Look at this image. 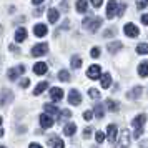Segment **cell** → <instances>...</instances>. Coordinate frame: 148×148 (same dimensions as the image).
<instances>
[{
    "label": "cell",
    "mask_w": 148,
    "mask_h": 148,
    "mask_svg": "<svg viewBox=\"0 0 148 148\" xmlns=\"http://www.w3.org/2000/svg\"><path fill=\"white\" fill-rule=\"evenodd\" d=\"M147 123V115L145 113H140L138 116H135L133 120H132V125L135 128V133H133V138H140L141 133H143V125Z\"/></svg>",
    "instance_id": "cell-1"
},
{
    "label": "cell",
    "mask_w": 148,
    "mask_h": 148,
    "mask_svg": "<svg viewBox=\"0 0 148 148\" xmlns=\"http://www.w3.org/2000/svg\"><path fill=\"white\" fill-rule=\"evenodd\" d=\"M101 18L100 17H88V18H85V20H83V23H82V25H83V27L87 28V30H90V32H97V30H98V27H100L101 25Z\"/></svg>",
    "instance_id": "cell-2"
},
{
    "label": "cell",
    "mask_w": 148,
    "mask_h": 148,
    "mask_svg": "<svg viewBox=\"0 0 148 148\" xmlns=\"http://www.w3.org/2000/svg\"><path fill=\"white\" fill-rule=\"evenodd\" d=\"M12 101H14V92L12 90H8V88L0 90V107H7Z\"/></svg>",
    "instance_id": "cell-3"
},
{
    "label": "cell",
    "mask_w": 148,
    "mask_h": 148,
    "mask_svg": "<svg viewBox=\"0 0 148 148\" xmlns=\"http://www.w3.org/2000/svg\"><path fill=\"white\" fill-rule=\"evenodd\" d=\"M130 143H132V135H130V132H128V130H121L120 140H118L116 148H128Z\"/></svg>",
    "instance_id": "cell-4"
},
{
    "label": "cell",
    "mask_w": 148,
    "mask_h": 148,
    "mask_svg": "<svg viewBox=\"0 0 148 148\" xmlns=\"http://www.w3.org/2000/svg\"><path fill=\"white\" fill-rule=\"evenodd\" d=\"M22 73H25V65H17V67L14 68H10L7 72V77H8V80H17L18 77H20Z\"/></svg>",
    "instance_id": "cell-5"
},
{
    "label": "cell",
    "mask_w": 148,
    "mask_h": 148,
    "mask_svg": "<svg viewBox=\"0 0 148 148\" xmlns=\"http://www.w3.org/2000/svg\"><path fill=\"white\" fill-rule=\"evenodd\" d=\"M118 5H120V3H118L116 0H108L107 12H105V14H107V18H108V20H112V18L115 17V15H116V10H118Z\"/></svg>",
    "instance_id": "cell-6"
},
{
    "label": "cell",
    "mask_w": 148,
    "mask_h": 148,
    "mask_svg": "<svg viewBox=\"0 0 148 148\" xmlns=\"http://www.w3.org/2000/svg\"><path fill=\"white\" fill-rule=\"evenodd\" d=\"M48 53V45L47 43H38L32 48V55L34 57H43V55Z\"/></svg>",
    "instance_id": "cell-7"
},
{
    "label": "cell",
    "mask_w": 148,
    "mask_h": 148,
    "mask_svg": "<svg viewBox=\"0 0 148 148\" xmlns=\"http://www.w3.org/2000/svg\"><path fill=\"white\" fill-rule=\"evenodd\" d=\"M123 32H125V35L127 37H138V34H140V30H138V27L135 25V23H127L125 27H123Z\"/></svg>",
    "instance_id": "cell-8"
},
{
    "label": "cell",
    "mask_w": 148,
    "mask_h": 148,
    "mask_svg": "<svg viewBox=\"0 0 148 148\" xmlns=\"http://www.w3.org/2000/svg\"><path fill=\"white\" fill-rule=\"evenodd\" d=\"M53 116L52 115H48V113H43L40 115V127L42 128H52L53 127Z\"/></svg>",
    "instance_id": "cell-9"
},
{
    "label": "cell",
    "mask_w": 148,
    "mask_h": 148,
    "mask_svg": "<svg viewBox=\"0 0 148 148\" xmlns=\"http://www.w3.org/2000/svg\"><path fill=\"white\" fill-rule=\"evenodd\" d=\"M68 101H70V105H80L82 103V95L78 90H70V93H68Z\"/></svg>",
    "instance_id": "cell-10"
},
{
    "label": "cell",
    "mask_w": 148,
    "mask_h": 148,
    "mask_svg": "<svg viewBox=\"0 0 148 148\" xmlns=\"http://www.w3.org/2000/svg\"><path fill=\"white\" fill-rule=\"evenodd\" d=\"M87 77H88V78H92V80L100 78V77H101V73H100V65H92V67L87 70Z\"/></svg>",
    "instance_id": "cell-11"
},
{
    "label": "cell",
    "mask_w": 148,
    "mask_h": 148,
    "mask_svg": "<svg viewBox=\"0 0 148 148\" xmlns=\"http://www.w3.org/2000/svg\"><path fill=\"white\" fill-rule=\"evenodd\" d=\"M116 133H118L116 125H108V128H107V138H108L110 143H115V140H116Z\"/></svg>",
    "instance_id": "cell-12"
},
{
    "label": "cell",
    "mask_w": 148,
    "mask_h": 148,
    "mask_svg": "<svg viewBox=\"0 0 148 148\" xmlns=\"http://www.w3.org/2000/svg\"><path fill=\"white\" fill-rule=\"evenodd\" d=\"M48 70V65L47 63H43V62H37L34 65V73L35 75H45Z\"/></svg>",
    "instance_id": "cell-13"
},
{
    "label": "cell",
    "mask_w": 148,
    "mask_h": 148,
    "mask_svg": "<svg viewBox=\"0 0 148 148\" xmlns=\"http://www.w3.org/2000/svg\"><path fill=\"white\" fill-rule=\"evenodd\" d=\"M27 40V28L25 27H18L17 28V32H15V42H18V43H22V42Z\"/></svg>",
    "instance_id": "cell-14"
},
{
    "label": "cell",
    "mask_w": 148,
    "mask_h": 148,
    "mask_svg": "<svg viewBox=\"0 0 148 148\" xmlns=\"http://www.w3.org/2000/svg\"><path fill=\"white\" fill-rule=\"evenodd\" d=\"M50 97H52V100L53 101H60L62 98H63V90L58 88V87L50 88Z\"/></svg>",
    "instance_id": "cell-15"
},
{
    "label": "cell",
    "mask_w": 148,
    "mask_h": 148,
    "mask_svg": "<svg viewBox=\"0 0 148 148\" xmlns=\"http://www.w3.org/2000/svg\"><path fill=\"white\" fill-rule=\"evenodd\" d=\"M47 17H48V22L50 23H57L58 22V18H60V12L57 10V8H48V14H47Z\"/></svg>",
    "instance_id": "cell-16"
},
{
    "label": "cell",
    "mask_w": 148,
    "mask_h": 148,
    "mask_svg": "<svg viewBox=\"0 0 148 148\" xmlns=\"http://www.w3.org/2000/svg\"><path fill=\"white\" fill-rule=\"evenodd\" d=\"M47 32H48V28H47L45 23H37V25L34 27V34L37 35V37H45Z\"/></svg>",
    "instance_id": "cell-17"
},
{
    "label": "cell",
    "mask_w": 148,
    "mask_h": 148,
    "mask_svg": "<svg viewBox=\"0 0 148 148\" xmlns=\"http://www.w3.org/2000/svg\"><path fill=\"white\" fill-rule=\"evenodd\" d=\"M141 92H143V88L141 87H135V88H132V90L128 92L127 97L130 98V100H138V98L141 97Z\"/></svg>",
    "instance_id": "cell-18"
},
{
    "label": "cell",
    "mask_w": 148,
    "mask_h": 148,
    "mask_svg": "<svg viewBox=\"0 0 148 148\" xmlns=\"http://www.w3.org/2000/svg\"><path fill=\"white\" fill-rule=\"evenodd\" d=\"M93 113H95V116H97L98 120H101V118H103V115H105V105L97 103V105L93 107Z\"/></svg>",
    "instance_id": "cell-19"
},
{
    "label": "cell",
    "mask_w": 148,
    "mask_h": 148,
    "mask_svg": "<svg viewBox=\"0 0 148 148\" xmlns=\"http://www.w3.org/2000/svg\"><path fill=\"white\" fill-rule=\"evenodd\" d=\"M138 75H140L141 78L148 77V62H141L140 65H138Z\"/></svg>",
    "instance_id": "cell-20"
},
{
    "label": "cell",
    "mask_w": 148,
    "mask_h": 148,
    "mask_svg": "<svg viewBox=\"0 0 148 148\" xmlns=\"http://www.w3.org/2000/svg\"><path fill=\"white\" fill-rule=\"evenodd\" d=\"M121 48V43H120V40H116V42H112V43H108L107 45V50L110 52V53H116L118 50Z\"/></svg>",
    "instance_id": "cell-21"
},
{
    "label": "cell",
    "mask_w": 148,
    "mask_h": 148,
    "mask_svg": "<svg viewBox=\"0 0 148 148\" xmlns=\"http://www.w3.org/2000/svg\"><path fill=\"white\" fill-rule=\"evenodd\" d=\"M101 87L103 88H110L112 87V75L110 73H103L101 75Z\"/></svg>",
    "instance_id": "cell-22"
},
{
    "label": "cell",
    "mask_w": 148,
    "mask_h": 148,
    "mask_svg": "<svg viewBox=\"0 0 148 148\" xmlns=\"http://www.w3.org/2000/svg\"><path fill=\"white\" fill-rule=\"evenodd\" d=\"M105 107H107V110H110V112H118L120 103H118V101H115V100H107Z\"/></svg>",
    "instance_id": "cell-23"
},
{
    "label": "cell",
    "mask_w": 148,
    "mask_h": 148,
    "mask_svg": "<svg viewBox=\"0 0 148 148\" xmlns=\"http://www.w3.org/2000/svg\"><path fill=\"white\" fill-rule=\"evenodd\" d=\"M43 108H45V112H47L48 115H52V116L58 113V107H55L53 103H45V105H43Z\"/></svg>",
    "instance_id": "cell-24"
},
{
    "label": "cell",
    "mask_w": 148,
    "mask_h": 148,
    "mask_svg": "<svg viewBox=\"0 0 148 148\" xmlns=\"http://www.w3.org/2000/svg\"><path fill=\"white\" fill-rule=\"evenodd\" d=\"M75 132H77V125H75V123H68V125H65V128H63V133L67 135V136H72Z\"/></svg>",
    "instance_id": "cell-25"
},
{
    "label": "cell",
    "mask_w": 148,
    "mask_h": 148,
    "mask_svg": "<svg viewBox=\"0 0 148 148\" xmlns=\"http://www.w3.org/2000/svg\"><path fill=\"white\" fill-rule=\"evenodd\" d=\"M48 88V83L47 82H42V83H38L37 87H35V90H34V95H42L45 90Z\"/></svg>",
    "instance_id": "cell-26"
},
{
    "label": "cell",
    "mask_w": 148,
    "mask_h": 148,
    "mask_svg": "<svg viewBox=\"0 0 148 148\" xmlns=\"http://www.w3.org/2000/svg\"><path fill=\"white\" fill-rule=\"evenodd\" d=\"M77 12L78 14H85L87 12V0H77Z\"/></svg>",
    "instance_id": "cell-27"
},
{
    "label": "cell",
    "mask_w": 148,
    "mask_h": 148,
    "mask_svg": "<svg viewBox=\"0 0 148 148\" xmlns=\"http://www.w3.org/2000/svg\"><path fill=\"white\" fill-rule=\"evenodd\" d=\"M136 53L138 55H148V45L147 43H140L136 47Z\"/></svg>",
    "instance_id": "cell-28"
},
{
    "label": "cell",
    "mask_w": 148,
    "mask_h": 148,
    "mask_svg": "<svg viewBox=\"0 0 148 148\" xmlns=\"http://www.w3.org/2000/svg\"><path fill=\"white\" fill-rule=\"evenodd\" d=\"M72 67L73 68L82 67V57H78V55H73V57H72Z\"/></svg>",
    "instance_id": "cell-29"
},
{
    "label": "cell",
    "mask_w": 148,
    "mask_h": 148,
    "mask_svg": "<svg viewBox=\"0 0 148 148\" xmlns=\"http://www.w3.org/2000/svg\"><path fill=\"white\" fill-rule=\"evenodd\" d=\"M58 78H60V82H70V73L67 70H60L58 72Z\"/></svg>",
    "instance_id": "cell-30"
},
{
    "label": "cell",
    "mask_w": 148,
    "mask_h": 148,
    "mask_svg": "<svg viewBox=\"0 0 148 148\" xmlns=\"http://www.w3.org/2000/svg\"><path fill=\"white\" fill-rule=\"evenodd\" d=\"M50 145H52V148H63L65 147L63 141H62L60 138H53V140H50Z\"/></svg>",
    "instance_id": "cell-31"
},
{
    "label": "cell",
    "mask_w": 148,
    "mask_h": 148,
    "mask_svg": "<svg viewBox=\"0 0 148 148\" xmlns=\"http://www.w3.org/2000/svg\"><path fill=\"white\" fill-rule=\"evenodd\" d=\"M88 95H90V98H93V100H98V98H100V92H98L97 88H90V90H88Z\"/></svg>",
    "instance_id": "cell-32"
},
{
    "label": "cell",
    "mask_w": 148,
    "mask_h": 148,
    "mask_svg": "<svg viewBox=\"0 0 148 148\" xmlns=\"http://www.w3.org/2000/svg\"><path fill=\"white\" fill-rule=\"evenodd\" d=\"M115 34H116V28H107V30L103 32V37H105V38H112Z\"/></svg>",
    "instance_id": "cell-33"
},
{
    "label": "cell",
    "mask_w": 148,
    "mask_h": 148,
    "mask_svg": "<svg viewBox=\"0 0 148 148\" xmlns=\"http://www.w3.org/2000/svg\"><path fill=\"white\" fill-rule=\"evenodd\" d=\"M72 116V112L70 110H62L60 112V120L63 121V120H67V118H70Z\"/></svg>",
    "instance_id": "cell-34"
},
{
    "label": "cell",
    "mask_w": 148,
    "mask_h": 148,
    "mask_svg": "<svg viewBox=\"0 0 148 148\" xmlns=\"http://www.w3.org/2000/svg\"><path fill=\"white\" fill-rule=\"evenodd\" d=\"M147 5H148V0H136V8L138 10H143Z\"/></svg>",
    "instance_id": "cell-35"
},
{
    "label": "cell",
    "mask_w": 148,
    "mask_h": 148,
    "mask_svg": "<svg viewBox=\"0 0 148 148\" xmlns=\"http://www.w3.org/2000/svg\"><path fill=\"white\" fill-rule=\"evenodd\" d=\"M90 55H92L93 58H98V57H100V48L93 47V48H92V52H90Z\"/></svg>",
    "instance_id": "cell-36"
},
{
    "label": "cell",
    "mask_w": 148,
    "mask_h": 148,
    "mask_svg": "<svg viewBox=\"0 0 148 148\" xmlns=\"http://www.w3.org/2000/svg\"><path fill=\"white\" fill-rule=\"evenodd\" d=\"M60 8L63 10V12H68V8H70V5H68V0H62Z\"/></svg>",
    "instance_id": "cell-37"
},
{
    "label": "cell",
    "mask_w": 148,
    "mask_h": 148,
    "mask_svg": "<svg viewBox=\"0 0 148 148\" xmlns=\"http://www.w3.org/2000/svg\"><path fill=\"white\" fill-rule=\"evenodd\" d=\"M125 10H127V5H125V3H121V5H118V10H116V15H118V17H121Z\"/></svg>",
    "instance_id": "cell-38"
},
{
    "label": "cell",
    "mask_w": 148,
    "mask_h": 148,
    "mask_svg": "<svg viewBox=\"0 0 148 148\" xmlns=\"http://www.w3.org/2000/svg\"><path fill=\"white\" fill-rule=\"evenodd\" d=\"M95 138H97V141H98V143H101V141L105 140V133H103V132H97Z\"/></svg>",
    "instance_id": "cell-39"
},
{
    "label": "cell",
    "mask_w": 148,
    "mask_h": 148,
    "mask_svg": "<svg viewBox=\"0 0 148 148\" xmlns=\"http://www.w3.org/2000/svg\"><path fill=\"white\" fill-rule=\"evenodd\" d=\"M28 85H30V80H28V78H22L20 88H28Z\"/></svg>",
    "instance_id": "cell-40"
},
{
    "label": "cell",
    "mask_w": 148,
    "mask_h": 148,
    "mask_svg": "<svg viewBox=\"0 0 148 148\" xmlns=\"http://www.w3.org/2000/svg\"><path fill=\"white\" fill-rule=\"evenodd\" d=\"M83 118L90 121L92 118H93V112H85V113H83Z\"/></svg>",
    "instance_id": "cell-41"
},
{
    "label": "cell",
    "mask_w": 148,
    "mask_h": 148,
    "mask_svg": "<svg viewBox=\"0 0 148 148\" xmlns=\"http://www.w3.org/2000/svg\"><path fill=\"white\" fill-rule=\"evenodd\" d=\"M90 2H92V5H93L95 8H98L101 5V2H103V0H90Z\"/></svg>",
    "instance_id": "cell-42"
},
{
    "label": "cell",
    "mask_w": 148,
    "mask_h": 148,
    "mask_svg": "<svg viewBox=\"0 0 148 148\" xmlns=\"http://www.w3.org/2000/svg\"><path fill=\"white\" fill-rule=\"evenodd\" d=\"M90 135H92V128H85L83 130V136L85 138H90Z\"/></svg>",
    "instance_id": "cell-43"
},
{
    "label": "cell",
    "mask_w": 148,
    "mask_h": 148,
    "mask_svg": "<svg viewBox=\"0 0 148 148\" xmlns=\"http://www.w3.org/2000/svg\"><path fill=\"white\" fill-rule=\"evenodd\" d=\"M10 52H15V53H18V52H20V50H18V47H15V45H10Z\"/></svg>",
    "instance_id": "cell-44"
},
{
    "label": "cell",
    "mask_w": 148,
    "mask_h": 148,
    "mask_svg": "<svg viewBox=\"0 0 148 148\" xmlns=\"http://www.w3.org/2000/svg\"><path fill=\"white\" fill-rule=\"evenodd\" d=\"M141 23L148 25V15H141Z\"/></svg>",
    "instance_id": "cell-45"
},
{
    "label": "cell",
    "mask_w": 148,
    "mask_h": 148,
    "mask_svg": "<svg viewBox=\"0 0 148 148\" xmlns=\"http://www.w3.org/2000/svg\"><path fill=\"white\" fill-rule=\"evenodd\" d=\"M42 12H43V7H40V8H37V10H35V12H34V15H35V17H38V15H40Z\"/></svg>",
    "instance_id": "cell-46"
},
{
    "label": "cell",
    "mask_w": 148,
    "mask_h": 148,
    "mask_svg": "<svg viewBox=\"0 0 148 148\" xmlns=\"http://www.w3.org/2000/svg\"><path fill=\"white\" fill-rule=\"evenodd\" d=\"M28 148H42V147L38 145V143H30V145H28Z\"/></svg>",
    "instance_id": "cell-47"
},
{
    "label": "cell",
    "mask_w": 148,
    "mask_h": 148,
    "mask_svg": "<svg viewBox=\"0 0 148 148\" xmlns=\"http://www.w3.org/2000/svg\"><path fill=\"white\" fill-rule=\"evenodd\" d=\"M32 3H34V5H42L43 0H32Z\"/></svg>",
    "instance_id": "cell-48"
},
{
    "label": "cell",
    "mask_w": 148,
    "mask_h": 148,
    "mask_svg": "<svg viewBox=\"0 0 148 148\" xmlns=\"http://www.w3.org/2000/svg\"><path fill=\"white\" fill-rule=\"evenodd\" d=\"M2 135H3V130H2V128H0V136H2Z\"/></svg>",
    "instance_id": "cell-49"
},
{
    "label": "cell",
    "mask_w": 148,
    "mask_h": 148,
    "mask_svg": "<svg viewBox=\"0 0 148 148\" xmlns=\"http://www.w3.org/2000/svg\"><path fill=\"white\" fill-rule=\"evenodd\" d=\"M0 125H2V116H0Z\"/></svg>",
    "instance_id": "cell-50"
},
{
    "label": "cell",
    "mask_w": 148,
    "mask_h": 148,
    "mask_svg": "<svg viewBox=\"0 0 148 148\" xmlns=\"http://www.w3.org/2000/svg\"><path fill=\"white\" fill-rule=\"evenodd\" d=\"M0 148H5V147H0Z\"/></svg>",
    "instance_id": "cell-51"
}]
</instances>
